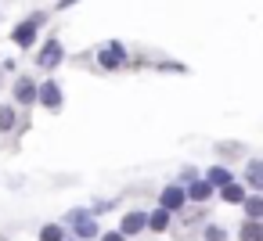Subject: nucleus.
I'll list each match as a JSON object with an SVG mask.
<instances>
[{
  "instance_id": "obj_6",
  "label": "nucleus",
  "mask_w": 263,
  "mask_h": 241,
  "mask_svg": "<svg viewBox=\"0 0 263 241\" xmlns=\"http://www.w3.org/2000/svg\"><path fill=\"white\" fill-rule=\"evenodd\" d=\"M69 219L76 223V230H80V237H94V234H98V223H94V219H87L83 212H69Z\"/></svg>"
},
{
  "instance_id": "obj_18",
  "label": "nucleus",
  "mask_w": 263,
  "mask_h": 241,
  "mask_svg": "<svg viewBox=\"0 0 263 241\" xmlns=\"http://www.w3.org/2000/svg\"><path fill=\"white\" fill-rule=\"evenodd\" d=\"M202 216H205L202 209H191V212H184V227H195V223H198Z\"/></svg>"
},
{
  "instance_id": "obj_13",
  "label": "nucleus",
  "mask_w": 263,
  "mask_h": 241,
  "mask_svg": "<svg viewBox=\"0 0 263 241\" xmlns=\"http://www.w3.org/2000/svg\"><path fill=\"white\" fill-rule=\"evenodd\" d=\"M195 202H205L209 194H213V184H205V180H198V184H191V191H187Z\"/></svg>"
},
{
  "instance_id": "obj_5",
  "label": "nucleus",
  "mask_w": 263,
  "mask_h": 241,
  "mask_svg": "<svg viewBox=\"0 0 263 241\" xmlns=\"http://www.w3.org/2000/svg\"><path fill=\"white\" fill-rule=\"evenodd\" d=\"M238 241H263V223L259 219H245L238 230Z\"/></svg>"
},
{
  "instance_id": "obj_1",
  "label": "nucleus",
  "mask_w": 263,
  "mask_h": 241,
  "mask_svg": "<svg viewBox=\"0 0 263 241\" xmlns=\"http://www.w3.org/2000/svg\"><path fill=\"white\" fill-rule=\"evenodd\" d=\"M44 26V15H33L29 22H22L18 29H15V44H22V47H29L33 44V36H36V29Z\"/></svg>"
},
{
  "instance_id": "obj_14",
  "label": "nucleus",
  "mask_w": 263,
  "mask_h": 241,
  "mask_svg": "<svg viewBox=\"0 0 263 241\" xmlns=\"http://www.w3.org/2000/svg\"><path fill=\"white\" fill-rule=\"evenodd\" d=\"M148 223H152V230H166V227H170V212H166V209H155V212L148 216Z\"/></svg>"
},
{
  "instance_id": "obj_20",
  "label": "nucleus",
  "mask_w": 263,
  "mask_h": 241,
  "mask_svg": "<svg viewBox=\"0 0 263 241\" xmlns=\"http://www.w3.org/2000/svg\"><path fill=\"white\" fill-rule=\"evenodd\" d=\"M0 241H4V237H0Z\"/></svg>"
},
{
  "instance_id": "obj_16",
  "label": "nucleus",
  "mask_w": 263,
  "mask_h": 241,
  "mask_svg": "<svg viewBox=\"0 0 263 241\" xmlns=\"http://www.w3.org/2000/svg\"><path fill=\"white\" fill-rule=\"evenodd\" d=\"M202 237H205V241H227V230L216 227V223H209V227L202 230Z\"/></svg>"
},
{
  "instance_id": "obj_15",
  "label": "nucleus",
  "mask_w": 263,
  "mask_h": 241,
  "mask_svg": "<svg viewBox=\"0 0 263 241\" xmlns=\"http://www.w3.org/2000/svg\"><path fill=\"white\" fill-rule=\"evenodd\" d=\"M40 241H65V230H62L58 223H47V227L40 230Z\"/></svg>"
},
{
  "instance_id": "obj_8",
  "label": "nucleus",
  "mask_w": 263,
  "mask_h": 241,
  "mask_svg": "<svg viewBox=\"0 0 263 241\" xmlns=\"http://www.w3.org/2000/svg\"><path fill=\"white\" fill-rule=\"evenodd\" d=\"M223 202H231V205H241V202H245V187H238L234 180H231V184H223Z\"/></svg>"
},
{
  "instance_id": "obj_10",
  "label": "nucleus",
  "mask_w": 263,
  "mask_h": 241,
  "mask_svg": "<svg viewBox=\"0 0 263 241\" xmlns=\"http://www.w3.org/2000/svg\"><path fill=\"white\" fill-rule=\"evenodd\" d=\"M241 205H245V216H249V219H259V216H263V194H256V198H245Z\"/></svg>"
},
{
  "instance_id": "obj_4",
  "label": "nucleus",
  "mask_w": 263,
  "mask_h": 241,
  "mask_svg": "<svg viewBox=\"0 0 263 241\" xmlns=\"http://www.w3.org/2000/svg\"><path fill=\"white\" fill-rule=\"evenodd\" d=\"M144 212H130V216H123V223H119V234L126 237V234H137V230H144Z\"/></svg>"
},
{
  "instance_id": "obj_11",
  "label": "nucleus",
  "mask_w": 263,
  "mask_h": 241,
  "mask_svg": "<svg viewBox=\"0 0 263 241\" xmlns=\"http://www.w3.org/2000/svg\"><path fill=\"white\" fill-rule=\"evenodd\" d=\"M58 54H62V47H58V44H47V47H44V54H40V65H44V69H51V65L58 62Z\"/></svg>"
},
{
  "instance_id": "obj_12",
  "label": "nucleus",
  "mask_w": 263,
  "mask_h": 241,
  "mask_svg": "<svg viewBox=\"0 0 263 241\" xmlns=\"http://www.w3.org/2000/svg\"><path fill=\"white\" fill-rule=\"evenodd\" d=\"M205 184H220V187H223V184H231V173L220 169V166H213V169L205 173Z\"/></svg>"
},
{
  "instance_id": "obj_7",
  "label": "nucleus",
  "mask_w": 263,
  "mask_h": 241,
  "mask_svg": "<svg viewBox=\"0 0 263 241\" xmlns=\"http://www.w3.org/2000/svg\"><path fill=\"white\" fill-rule=\"evenodd\" d=\"M245 180H249V187H256V191L263 194V162H249V169H245Z\"/></svg>"
},
{
  "instance_id": "obj_9",
  "label": "nucleus",
  "mask_w": 263,
  "mask_h": 241,
  "mask_svg": "<svg viewBox=\"0 0 263 241\" xmlns=\"http://www.w3.org/2000/svg\"><path fill=\"white\" fill-rule=\"evenodd\" d=\"M40 101H44L47 108H58V105H62V94H58V87H54V83H47V87L40 90Z\"/></svg>"
},
{
  "instance_id": "obj_3",
  "label": "nucleus",
  "mask_w": 263,
  "mask_h": 241,
  "mask_svg": "<svg viewBox=\"0 0 263 241\" xmlns=\"http://www.w3.org/2000/svg\"><path fill=\"white\" fill-rule=\"evenodd\" d=\"M15 97H18L22 105H33V101H36V83H33L29 76H22L18 87H15Z\"/></svg>"
},
{
  "instance_id": "obj_19",
  "label": "nucleus",
  "mask_w": 263,
  "mask_h": 241,
  "mask_svg": "<svg viewBox=\"0 0 263 241\" xmlns=\"http://www.w3.org/2000/svg\"><path fill=\"white\" fill-rule=\"evenodd\" d=\"M101 241H123V234H119V230H112V234H105Z\"/></svg>"
},
{
  "instance_id": "obj_2",
  "label": "nucleus",
  "mask_w": 263,
  "mask_h": 241,
  "mask_svg": "<svg viewBox=\"0 0 263 241\" xmlns=\"http://www.w3.org/2000/svg\"><path fill=\"white\" fill-rule=\"evenodd\" d=\"M184 198H187L184 187H166V191H162V209H166V212H170V209H184Z\"/></svg>"
},
{
  "instance_id": "obj_17",
  "label": "nucleus",
  "mask_w": 263,
  "mask_h": 241,
  "mask_svg": "<svg viewBox=\"0 0 263 241\" xmlns=\"http://www.w3.org/2000/svg\"><path fill=\"white\" fill-rule=\"evenodd\" d=\"M15 126V112L11 108H0V133H8Z\"/></svg>"
}]
</instances>
